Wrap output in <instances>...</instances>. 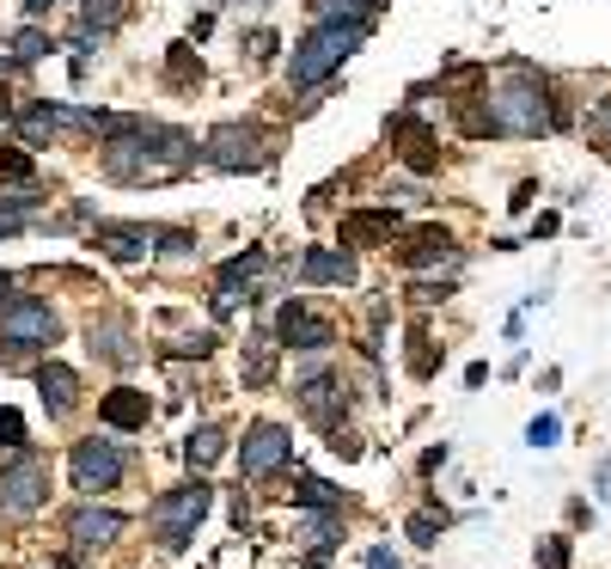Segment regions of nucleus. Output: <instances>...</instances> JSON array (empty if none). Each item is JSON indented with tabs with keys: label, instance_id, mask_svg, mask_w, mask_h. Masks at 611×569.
I'll use <instances>...</instances> for the list:
<instances>
[{
	"label": "nucleus",
	"instance_id": "nucleus-1",
	"mask_svg": "<svg viewBox=\"0 0 611 569\" xmlns=\"http://www.w3.org/2000/svg\"><path fill=\"white\" fill-rule=\"evenodd\" d=\"M98 171L110 185H171L183 171H196L202 147L196 135H183L171 123H153V117H135V110H105L98 123Z\"/></svg>",
	"mask_w": 611,
	"mask_h": 569
},
{
	"label": "nucleus",
	"instance_id": "nucleus-2",
	"mask_svg": "<svg viewBox=\"0 0 611 569\" xmlns=\"http://www.w3.org/2000/svg\"><path fill=\"white\" fill-rule=\"evenodd\" d=\"M489 123L495 135H550L568 123V98H556V86L532 62H507L502 86L489 93Z\"/></svg>",
	"mask_w": 611,
	"mask_h": 569
},
{
	"label": "nucleus",
	"instance_id": "nucleus-3",
	"mask_svg": "<svg viewBox=\"0 0 611 569\" xmlns=\"http://www.w3.org/2000/svg\"><path fill=\"white\" fill-rule=\"evenodd\" d=\"M367 32H373V19H319L312 32L293 44V56H288V80L293 86H324V80L336 74V68L349 62L355 49L367 44Z\"/></svg>",
	"mask_w": 611,
	"mask_h": 569
},
{
	"label": "nucleus",
	"instance_id": "nucleus-4",
	"mask_svg": "<svg viewBox=\"0 0 611 569\" xmlns=\"http://www.w3.org/2000/svg\"><path fill=\"white\" fill-rule=\"evenodd\" d=\"M208 508H214V484L202 472L190 477V484H178V490L153 496L147 526H153V538H159V552H183V545L196 538V526L208 521Z\"/></svg>",
	"mask_w": 611,
	"mask_h": 569
},
{
	"label": "nucleus",
	"instance_id": "nucleus-5",
	"mask_svg": "<svg viewBox=\"0 0 611 569\" xmlns=\"http://www.w3.org/2000/svg\"><path fill=\"white\" fill-rule=\"evenodd\" d=\"M202 159H208L214 171H263L275 159V135L263 123H239V117H227V123L208 129Z\"/></svg>",
	"mask_w": 611,
	"mask_h": 569
},
{
	"label": "nucleus",
	"instance_id": "nucleus-6",
	"mask_svg": "<svg viewBox=\"0 0 611 569\" xmlns=\"http://www.w3.org/2000/svg\"><path fill=\"white\" fill-rule=\"evenodd\" d=\"M293 392H300V411H306V423H319L324 435L331 429H343V411H349V386H343V374L324 361V355H306L300 361V374H293Z\"/></svg>",
	"mask_w": 611,
	"mask_h": 569
},
{
	"label": "nucleus",
	"instance_id": "nucleus-7",
	"mask_svg": "<svg viewBox=\"0 0 611 569\" xmlns=\"http://www.w3.org/2000/svg\"><path fill=\"white\" fill-rule=\"evenodd\" d=\"M61 337V319L49 300H37V294H13L7 307H0V343L13 355H31V349H49V343Z\"/></svg>",
	"mask_w": 611,
	"mask_h": 569
},
{
	"label": "nucleus",
	"instance_id": "nucleus-8",
	"mask_svg": "<svg viewBox=\"0 0 611 569\" xmlns=\"http://www.w3.org/2000/svg\"><path fill=\"white\" fill-rule=\"evenodd\" d=\"M49 502V453L19 447L13 460L0 465V514H37Z\"/></svg>",
	"mask_w": 611,
	"mask_h": 569
},
{
	"label": "nucleus",
	"instance_id": "nucleus-9",
	"mask_svg": "<svg viewBox=\"0 0 611 569\" xmlns=\"http://www.w3.org/2000/svg\"><path fill=\"white\" fill-rule=\"evenodd\" d=\"M68 472H74V490L105 496V490H117L122 472H129V447H122V441H98V435H86V441L68 447Z\"/></svg>",
	"mask_w": 611,
	"mask_h": 569
},
{
	"label": "nucleus",
	"instance_id": "nucleus-10",
	"mask_svg": "<svg viewBox=\"0 0 611 569\" xmlns=\"http://www.w3.org/2000/svg\"><path fill=\"white\" fill-rule=\"evenodd\" d=\"M269 337L281 343V349H293V355H331L336 349V324L324 319V312H312L300 294H293V300H281V307H275Z\"/></svg>",
	"mask_w": 611,
	"mask_h": 569
},
{
	"label": "nucleus",
	"instance_id": "nucleus-11",
	"mask_svg": "<svg viewBox=\"0 0 611 569\" xmlns=\"http://www.w3.org/2000/svg\"><path fill=\"white\" fill-rule=\"evenodd\" d=\"M288 460H293V429H281V423H251L244 429V441H239L244 477H275Z\"/></svg>",
	"mask_w": 611,
	"mask_h": 569
},
{
	"label": "nucleus",
	"instance_id": "nucleus-12",
	"mask_svg": "<svg viewBox=\"0 0 611 569\" xmlns=\"http://www.w3.org/2000/svg\"><path fill=\"white\" fill-rule=\"evenodd\" d=\"M68 538H74V552H105V545H117L122 533H129V514H117V508H98V502H80L68 508Z\"/></svg>",
	"mask_w": 611,
	"mask_h": 569
},
{
	"label": "nucleus",
	"instance_id": "nucleus-13",
	"mask_svg": "<svg viewBox=\"0 0 611 569\" xmlns=\"http://www.w3.org/2000/svg\"><path fill=\"white\" fill-rule=\"evenodd\" d=\"M392 147L416 178H428V171L441 166V135H434V123H422V117H410V110H397L392 117Z\"/></svg>",
	"mask_w": 611,
	"mask_h": 569
},
{
	"label": "nucleus",
	"instance_id": "nucleus-14",
	"mask_svg": "<svg viewBox=\"0 0 611 569\" xmlns=\"http://www.w3.org/2000/svg\"><path fill=\"white\" fill-rule=\"evenodd\" d=\"M86 349L98 355V361H110V368H135L141 361L135 324L122 319V312H98V319L86 324Z\"/></svg>",
	"mask_w": 611,
	"mask_h": 569
},
{
	"label": "nucleus",
	"instance_id": "nucleus-15",
	"mask_svg": "<svg viewBox=\"0 0 611 569\" xmlns=\"http://www.w3.org/2000/svg\"><path fill=\"white\" fill-rule=\"evenodd\" d=\"M397 263H404V270H434V263H458V239L446 227H434V221H428V227H410V233H397Z\"/></svg>",
	"mask_w": 611,
	"mask_h": 569
},
{
	"label": "nucleus",
	"instance_id": "nucleus-16",
	"mask_svg": "<svg viewBox=\"0 0 611 569\" xmlns=\"http://www.w3.org/2000/svg\"><path fill=\"white\" fill-rule=\"evenodd\" d=\"M343 246H397V233H404V221H397V209L385 202V209H349L343 215Z\"/></svg>",
	"mask_w": 611,
	"mask_h": 569
},
{
	"label": "nucleus",
	"instance_id": "nucleus-17",
	"mask_svg": "<svg viewBox=\"0 0 611 569\" xmlns=\"http://www.w3.org/2000/svg\"><path fill=\"white\" fill-rule=\"evenodd\" d=\"M31 380H37V399H44V411L56 416V423L80 411V374L68 368V361H56V355H49V361H37V374H31Z\"/></svg>",
	"mask_w": 611,
	"mask_h": 569
},
{
	"label": "nucleus",
	"instance_id": "nucleus-18",
	"mask_svg": "<svg viewBox=\"0 0 611 569\" xmlns=\"http://www.w3.org/2000/svg\"><path fill=\"white\" fill-rule=\"evenodd\" d=\"M92 246L117 263H141V258H153V227H141V221H98Z\"/></svg>",
	"mask_w": 611,
	"mask_h": 569
},
{
	"label": "nucleus",
	"instance_id": "nucleus-19",
	"mask_svg": "<svg viewBox=\"0 0 611 569\" xmlns=\"http://www.w3.org/2000/svg\"><path fill=\"white\" fill-rule=\"evenodd\" d=\"M355 276H361V263H355L349 246H312L300 258V282H331V288H355Z\"/></svg>",
	"mask_w": 611,
	"mask_h": 569
},
{
	"label": "nucleus",
	"instance_id": "nucleus-20",
	"mask_svg": "<svg viewBox=\"0 0 611 569\" xmlns=\"http://www.w3.org/2000/svg\"><path fill=\"white\" fill-rule=\"evenodd\" d=\"M147 416H153V404H147L141 386H117V392L98 399V423L117 429V435H141V429H147Z\"/></svg>",
	"mask_w": 611,
	"mask_h": 569
},
{
	"label": "nucleus",
	"instance_id": "nucleus-21",
	"mask_svg": "<svg viewBox=\"0 0 611 569\" xmlns=\"http://www.w3.org/2000/svg\"><path fill=\"white\" fill-rule=\"evenodd\" d=\"M56 135H68V123H61V105H49V98H31V105L19 110V141H25V147H49Z\"/></svg>",
	"mask_w": 611,
	"mask_h": 569
},
{
	"label": "nucleus",
	"instance_id": "nucleus-22",
	"mask_svg": "<svg viewBox=\"0 0 611 569\" xmlns=\"http://www.w3.org/2000/svg\"><path fill=\"white\" fill-rule=\"evenodd\" d=\"M220 453H227V429H220V423H202V429L183 435V465H190V472H208Z\"/></svg>",
	"mask_w": 611,
	"mask_h": 569
},
{
	"label": "nucleus",
	"instance_id": "nucleus-23",
	"mask_svg": "<svg viewBox=\"0 0 611 569\" xmlns=\"http://www.w3.org/2000/svg\"><path fill=\"white\" fill-rule=\"evenodd\" d=\"M129 19V0H80V19L74 32H92V37H110Z\"/></svg>",
	"mask_w": 611,
	"mask_h": 569
},
{
	"label": "nucleus",
	"instance_id": "nucleus-24",
	"mask_svg": "<svg viewBox=\"0 0 611 569\" xmlns=\"http://www.w3.org/2000/svg\"><path fill=\"white\" fill-rule=\"evenodd\" d=\"M288 496H293V508H336V514L349 508L336 484H324V477H312V472H300V477H293V490H288Z\"/></svg>",
	"mask_w": 611,
	"mask_h": 569
},
{
	"label": "nucleus",
	"instance_id": "nucleus-25",
	"mask_svg": "<svg viewBox=\"0 0 611 569\" xmlns=\"http://www.w3.org/2000/svg\"><path fill=\"white\" fill-rule=\"evenodd\" d=\"M275 380V337H251L244 349V392H263Z\"/></svg>",
	"mask_w": 611,
	"mask_h": 569
},
{
	"label": "nucleus",
	"instance_id": "nucleus-26",
	"mask_svg": "<svg viewBox=\"0 0 611 569\" xmlns=\"http://www.w3.org/2000/svg\"><path fill=\"white\" fill-rule=\"evenodd\" d=\"M166 86H202V56L190 44H171V56H166Z\"/></svg>",
	"mask_w": 611,
	"mask_h": 569
},
{
	"label": "nucleus",
	"instance_id": "nucleus-27",
	"mask_svg": "<svg viewBox=\"0 0 611 569\" xmlns=\"http://www.w3.org/2000/svg\"><path fill=\"white\" fill-rule=\"evenodd\" d=\"M441 526H446V514H441V508H416L410 521H404V533H410V545H422V552H428V545L441 538Z\"/></svg>",
	"mask_w": 611,
	"mask_h": 569
},
{
	"label": "nucleus",
	"instance_id": "nucleus-28",
	"mask_svg": "<svg viewBox=\"0 0 611 569\" xmlns=\"http://www.w3.org/2000/svg\"><path fill=\"white\" fill-rule=\"evenodd\" d=\"M49 32H37V25H25V32L13 37V62H37V56H49Z\"/></svg>",
	"mask_w": 611,
	"mask_h": 569
},
{
	"label": "nucleus",
	"instance_id": "nucleus-29",
	"mask_svg": "<svg viewBox=\"0 0 611 569\" xmlns=\"http://www.w3.org/2000/svg\"><path fill=\"white\" fill-rule=\"evenodd\" d=\"M153 251H159V258H190V251H196V239H190V233H178V227H153Z\"/></svg>",
	"mask_w": 611,
	"mask_h": 569
},
{
	"label": "nucleus",
	"instance_id": "nucleus-30",
	"mask_svg": "<svg viewBox=\"0 0 611 569\" xmlns=\"http://www.w3.org/2000/svg\"><path fill=\"white\" fill-rule=\"evenodd\" d=\"M19 447H31V441H25V416L0 404V453H19Z\"/></svg>",
	"mask_w": 611,
	"mask_h": 569
},
{
	"label": "nucleus",
	"instance_id": "nucleus-31",
	"mask_svg": "<svg viewBox=\"0 0 611 569\" xmlns=\"http://www.w3.org/2000/svg\"><path fill=\"white\" fill-rule=\"evenodd\" d=\"M568 552H575V545H568L563 533L544 538V545H538V569H568Z\"/></svg>",
	"mask_w": 611,
	"mask_h": 569
},
{
	"label": "nucleus",
	"instance_id": "nucleus-32",
	"mask_svg": "<svg viewBox=\"0 0 611 569\" xmlns=\"http://www.w3.org/2000/svg\"><path fill=\"white\" fill-rule=\"evenodd\" d=\"M275 49H281V37L269 32V25H263V32H251V44H244V56H251V62H275Z\"/></svg>",
	"mask_w": 611,
	"mask_h": 569
},
{
	"label": "nucleus",
	"instance_id": "nucleus-33",
	"mask_svg": "<svg viewBox=\"0 0 611 569\" xmlns=\"http://www.w3.org/2000/svg\"><path fill=\"white\" fill-rule=\"evenodd\" d=\"M324 447H331L336 460H361V435H355V429H331V435H324Z\"/></svg>",
	"mask_w": 611,
	"mask_h": 569
},
{
	"label": "nucleus",
	"instance_id": "nucleus-34",
	"mask_svg": "<svg viewBox=\"0 0 611 569\" xmlns=\"http://www.w3.org/2000/svg\"><path fill=\"white\" fill-rule=\"evenodd\" d=\"M434 368H441V355H434V343H428V337H416V349H410V374H416V380H428Z\"/></svg>",
	"mask_w": 611,
	"mask_h": 569
},
{
	"label": "nucleus",
	"instance_id": "nucleus-35",
	"mask_svg": "<svg viewBox=\"0 0 611 569\" xmlns=\"http://www.w3.org/2000/svg\"><path fill=\"white\" fill-rule=\"evenodd\" d=\"M587 129H594V141L611 154V98H599L594 105V117H587Z\"/></svg>",
	"mask_w": 611,
	"mask_h": 569
},
{
	"label": "nucleus",
	"instance_id": "nucleus-36",
	"mask_svg": "<svg viewBox=\"0 0 611 569\" xmlns=\"http://www.w3.org/2000/svg\"><path fill=\"white\" fill-rule=\"evenodd\" d=\"M556 435H563V423H556V416H532L526 441H532V447H556Z\"/></svg>",
	"mask_w": 611,
	"mask_h": 569
},
{
	"label": "nucleus",
	"instance_id": "nucleus-37",
	"mask_svg": "<svg viewBox=\"0 0 611 569\" xmlns=\"http://www.w3.org/2000/svg\"><path fill=\"white\" fill-rule=\"evenodd\" d=\"M0 171H7V178H31L37 166H31V154H25V147H7V154H0Z\"/></svg>",
	"mask_w": 611,
	"mask_h": 569
},
{
	"label": "nucleus",
	"instance_id": "nucleus-38",
	"mask_svg": "<svg viewBox=\"0 0 611 569\" xmlns=\"http://www.w3.org/2000/svg\"><path fill=\"white\" fill-rule=\"evenodd\" d=\"M385 202H428L422 185H385Z\"/></svg>",
	"mask_w": 611,
	"mask_h": 569
},
{
	"label": "nucleus",
	"instance_id": "nucleus-39",
	"mask_svg": "<svg viewBox=\"0 0 611 569\" xmlns=\"http://www.w3.org/2000/svg\"><path fill=\"white\" fill-rule=\"evenodd\" d=\"M532 197H538V185L526 178V185H519L514 197H507V209H514V215H526V209H532Z\"/></svg>",
	"mask_w": 611,
	"mask_h": 569
},
{
	"label": "nucleus",
	"instance_id": "nucleus-40",
	"mask_svg": "<svg viewBox=\"0 0 611 569\" xmlns=\"http://www.w3.org/2000/svg\"><path fill=\"white\" fill-rule=\"evenodd\" d=\"M367 569H397L392 545H373V552H367Z\"/></svg>",
	"mask_w": 611,
	"mask_h": 569
},
{
	"label": "nucleus",
	"instance_id": "nucleus-41",
	"mask_svg": "<svg viewBox=\"0 0 611 569\" xmlns=\"http://www.w3.org/2000/svg\"><path fill=\"white\" fill-rule=\"evenodd\" d=\"M208 32H214V13H196V19H190V44H202Z\"/></svg>",
	"mask_w": 611,
	"mask_h": 569
},
{
	"label": "nucleus",
	"instance_id": "nucleus-42",
	"mask_svg": "<svg viewBox=\"0 0 611 569\" xmlns=\"http://www.w3.org/2000/svg\"><path fill=\"white\" fill-rule=\"evenodd\" d=\"M13 117H19V105H13V93L0 86V123H13Z\"/></svg>",
	"mask_w": 611,
	"mask_h": 569
},
{
	"label": "nucleus",
	"instance_id": "nucleus-43",
	"mask_svg": "<svg viewBox=\"0 0 611 569\" xmlns=\"http://www.w3.org/2000/svg\"><path fill=\"white\" fill-rule=\"evenodd\" d=\"M56 0H25V19H37V13H49Z\"/></svg>",
	"mask_w": 611,
	"mask_h": 569
},
{
	"label": "nucleus",
	"instance_id": "nucleus-44",
	"mask_svg": "<svg viewBox=\"0 0 611 569\" xmlns=\"http://www.w3.org/2000/svg\"><path fill=\"white\" fill-rule=\"evenodd\" d=\"M7 300H13V276H7V270H0V307H7Z\"/></svg>",
	"mask_w": 611,
	"mask_h": 569
},
{
	"label": "nucleus",
	"instance_id": "nucleus-45",
	"mask_svg": "<svg viewBox=\"0 0 611 569\" xmlns=\"http://www.w3.org/2000/svg\"><path fill=\"white\" fill-rule=\"evenodd\" d=\"M385 7H392V0H385Z\"/></svg>",
	"mask_w": 611,
	"mask_h": 569
}]
</instances>
